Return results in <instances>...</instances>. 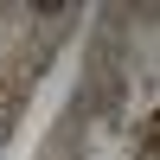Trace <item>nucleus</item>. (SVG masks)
Instances as JSON below:
<instances>
[{
	"instance_id": "f257e3e1",
	"label": "nucleus",
	"mask_w": 160,
	"mask_h": 160,
	"mask_svg": "<svg viewBox=\"0 0 160 160\" xmlns=\"http://www.w3.org/2000/svg\"><path fill=\"white\" fill-rule=\"evenodd\" d=\"M7 135H13V122H0V148H7Z\"/></svg>"
}]
</instances>
